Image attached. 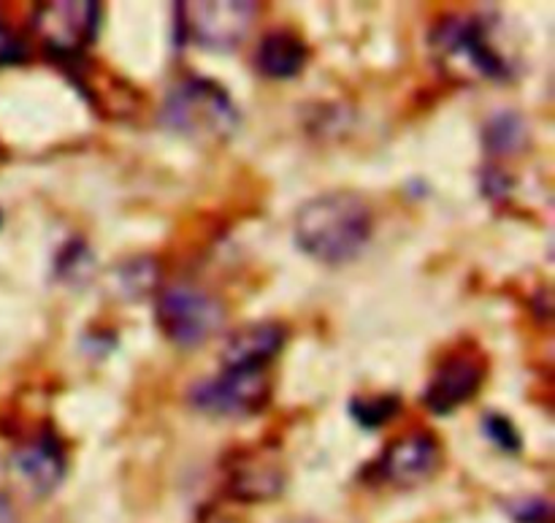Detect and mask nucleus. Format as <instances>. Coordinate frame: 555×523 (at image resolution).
Returning <instances> with one entry per match:
<instances>
[{
    "mask_svg": "<svg viewBox=\"0 0 555 523\" xmlns=\"http://www.w3.org/2000/svg\"><path fill=\"white\" fill-rule=\"evenodd\" d=\"M101 3L95 0H52L33 14L38 41L60 63H79L101 30Z\"/></svg>",
    "mask_w": 555,
    "mask_h": 523,
    "instance_id": "4",
    "label": "nucleus"
},
{
    "mask_svg": "<svg viewBox=\"0 0 555 523\" xmlns=\"http://www.w3.org/2000/svg\"><path fill=\"white\" fill-rule=\"evenodd\" d=\"M0 163H3V150H0Z\"/></svg>",
    "mask_w": 555,
    "mask_h": 523,
    "instance_id": "22",
    "label": "nucleus"
},
{
    "mask_svg": "<svg viewBox=\"0 0 555 523\" xmlns=\"http://www.w3.org/2000/svg\"><path fill=\"white\" fill-rule=\"evenodd\" d=\"M11 467L20 481L30 488L36 497H49L60 488L68 472V454L63 439L54 429H41L30 443L20 445L11 456Z\"/></svg>",
    "mask_w": 555,
    "mask_h": 523,
    "instance_id": "10",
    "label": "nucleus"
},
{
    "mask_svg": "<svg viewBox=\"0 0 555 523\" xmlns=\"http://www.w3.org/2000/svg\"><path fill=\"white\" fill-rule=\"evenodd\" d=\"M509 513H513V519L518 523H553L551 502L540 497L518 499V502H513Z\"/></svg>",
    "mask_w": 555,
    "mask_h": 523,
    "instance_id": "19",
    "label": "nucleus"
},
{
    "mask_svg": "<svg viewBox=\"0 0 555 523\" xmlns=\"http://www.w3.org/2000/svg\"><path fill=\"white\" fill-rule=\"evenodd\" d=\"M225 307L209 291L193 285H171L160 291L155 304V323L160 334L177 347H198L220 331Z\"/></svg>",
    "mask_w": 555,
    "mask_h": 523,
    "instance_id": "3",
    "label": "nucleus"
},
{
    "mask_svg": "<svg viewBox=\"0 0 555 523\" xmlns=\"http://www.w3.org/2000/svg\"><path fill=\"white\" fill-rule=\"evenodd\" d=\"M177 9L184 20V36L209 52H233L249 36L260 14V5L249 0H201Z\"/></svg>",
    "mask_w": 555,
    "mask_h": 523,
    "instance_id": "6",
    "label": "nucleus"
},
{
    "mask_svg": "<svg viewBox=\"0 0 555 523\" xmlns=\"http://www.w3.org/2000/svg\"><path fill=\"white\" fill-rule=\"evenodd\" d=\"M374 233V212L352 190L314 195L293 220L298 250L323 266H345L366 250Z\"/></svg>",
    "mask_w": 555,
    "mask_h": 523,
    "instance_id": "1",
    "label": "nucleus"
},
{
    "mask_svg": "<svg viewBox=\"0 0 555 523\" xmlns=\"http://www.w3.org/2000/svg\"><path fill=\"white\" fill-rule=\"evenodd\" d=\"M27 60V47L3 20H0V68L5 65H20Z\"/></svg>",
    "mask_w": 555,
    "mask_h": 523,
    "instance_id": "20",
    "label": "nucleus"
},
{
    "mask_svg": "<svg viewBox=\"0 0 555 523\" xmlns=\"http://www.w3.org/2000/svg\"><path fill=\"white\" fill-rule=\"evenodd\" d=\"M188 401L215 418L260 416L271 401L269 369H222L217 378L195 383Z\"/></svg>",
    "mask_w": 555,
    "mask_h": 523,
    "instance_id": "5",
    "label": "nucleus"
},
{
    "mask_svg": "<svg viewBox=\"0 0 555 523\" xmlns=\"http://www.w3.org/2000/svg\"><path fill=\"white\" fill-rule=\"evenodd\" d=\"M482 432H486V437L491 439L499 450H504V454H518V450L524 448L520 432L515 429V423L509 421L507 416H502V412H488V416L482 418Z\"/></svg>",
    "mask_w": 555,
    "mask_h": 523,
    "instance_id": "18",
    "label": "nucleus"
},
{
    "mask_svg": "<svg viewBox=\"0 0 555 523\" xmlns=\"http://www.w3.org/2000/svg\"><path fill=\"white\" fill-rule=\"evenodd\" d=\"M160 123L198 144H225L242 117L225 87L204 76H188L163 101Z\"/></svg>",
    "mask_w": 555,
    "mask_h": 523,
    "instance_id": "2",
    "label": "nucleus"
},
{
    "mask_svg": "<svg viewBox=\"0 0 555 523\" xmlns=\"http://www.w3.org/2000/svg\"><path fill=\"white\" fill-rule=\"evenodd\" d=\"M117 291L125 298H141L157 280V269L150 258H135L117 271Z\"/></svg>",
    "mask_w": 555,
    "mask_h": 523,
    "instance_id": "16",
    "label": "nucleus"
},
{
    "mask_svg": "<svg viewBox=\"0 0 555 523\" xmlns=\"http://www.w3.org/2000/svg\"><path fill=\"white\" fill-rule=\"evenodd\" d=\"M309 63V47L298 33L287 27L269 30L255 49V68L276 81L296 79Z\"/></svg>",
    "mask_w": 555,
    "mask_h": 523,
    "instance_id": "13",
    "label": "nucleus"
},
{
    "mask_svg": "<svg viewBox=\"0 0 555 523\" xmlns=\"http://www.w3.org/2000/svg\"><path fill=\"white\" fill-rule=\"evenodd\" d=\"M54 269H57L60 280H70V282L87 280L92 269L90 250L85 247L81 239H70V242L63 244V250H60Z\"/></svg>",
    "mask_w": 555,
    "mask_h": 523,
    "instance_id": "17",
    "label": "nucleus"
},
{
    "mask_svg": "<svg viewBox=\"0 0 555 523\" xmlns=\"http://www.w3.org/2000/svg\"><path fill=\"white\" fill-rule=\"evenodd\" d=\"M439 464H442V445H439L437 434L415 429V432L396 437L385 448V454L379 456L377 472L385 483L410 488L431 481Z\"/></svg>",
    "mask_w": 555,
    "mask_h": 523,
    "instance_id": "9",
    "label": "nucleus"
},
{
    "mask_svg": "<svg viewBox=\"0 0 555 523\" xmlns=\"http://www.w3.org/2000/svg\"><path fill=\"white\" fill-rule=\"evenodd\" d=\"M285 472L266 450H242L228 464V494L238 502H266L280 497Z\"/></svg>",
    "mask_w": 555,
    "mask_h": 523,
    "instance_id": "12",
    "label": "nucleus"
},
{
    "mask_svg": "<svg viewBox=\"0 0 555 523\" xmlns=\"http://www.w3.org/2000/svg\"><path fill=\"white\" fill-rule=\"evenodd\" d=\"M0 222H3V215H0Z\"/></svg>",
    "mask_w": 555,
    "mask_h": 523,
    "instance_id": "23",
    "label": "nucleus"
},
{
    "mask_svg": "<svg viewBox=\"0 0 555 523\" xmlns=\"http://www.w3.org/2000/svg\"><path fill=\"white\" fill-rule=\"evenodd\" d=\"M287 345V326L258 320L233 331L222 347V369H269Z\"/></svg>",
    "mask_w": 555,
    "mask_h": 523,
    "instance_id": "11",
    "label": "nucleus"
},
{
    "mask_svg": "<svg viewBox=\"0 0 555 523\" xmlns=\"http://www.w3.org/2000/svg\"><path fill=\"white\" fill-rule=\"evenodd\" d=\"M401 399L396 394H377V396H356L350 401V416L358 426L363 429H383L393 418H399Z\"/></svg>",
    "mask_w": 555,
    "mask_h": 523,
    "instance_id": "15",
    "label": "nucleus"
},
{
    "mask_svg": "<svg viewBox=\"0 0 555 523\" xmlns=\"http://www.w3.org/2000/svg\"><path fill=\"white\" fill-rule=\"evenodd\" d=\"M0 523H16L14 505H11V499L3 497V494H0Z\"/></svg>",
    "mask_w": 555,
    "mask_h": 523,
    "instance_id": "21",
    "label": "nucleus"
},
{
    "mask_svg": "<svg viewBox=\"0 0 555 523\" xmlns=\"http://www.w3.org/2000/svg\"><path fill=\"white\" fill-rule=\"evenodd\" d=\"M488 378V358L475 345H461L442 356L423 391V405L434 416H453L480 394Z\"/></svg>",
    "mask_w": 555,
    "mask_h": 523,
    "instance_id": "7",
    "label": "nucleus"
},
{
    "mask_svg": "<svg viewBox=\"0 0 555 523\" xmlns=\"http://www.w3.org/2000/svg\"><path fill=\"white\" fill-rule=\"evenodd\" d=\"M431 43L442 58L464 63L486 79H507L509 65L488 41V30L475 16H444L431 33Z\"/></svg>",
    "mask_w": 555,
    "mask_h": 523,
    "instance_id": "8",
    "label": "nucleus"
},
{
    "mask_svg": "<svg viewBox=\"0 0 555 523\" xmlns=\"http://www.w3.org/2000/svg\"><path fill=\"white\" fill-rule=\"evenodd\" d=\"M482 144L491 155H513L526 144V123L515 112H496L482 128Z\"/></svg>",
    "mask_w": 555,
    "mask_h": 523,
    "instance_id": "14",
    "label": "nucleus"
}]
</instances>
